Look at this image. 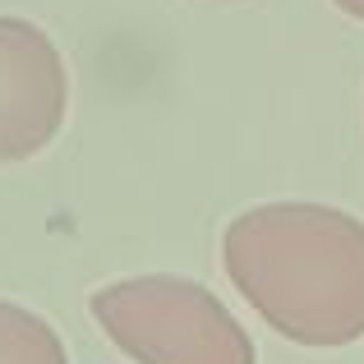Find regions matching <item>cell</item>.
<instances>
[{"label": "cell", "instance_id": "cell-1", "mask_svg": "<svg viewBox=\"0 0 364 364\" xmlns=\"http://www.w3.org/2000/svg\"><path fill=\"white\" fill-rule=\"evenodd\" d=\"M231 286L295 346L364 337V222L328 203H263L222 235Z\"/></svg>", "mask_w": 364, "mask_h": 364}, {"label": "cell", "instance_id": "cell-2", "mask_svg": "<svg viewBox=\"0 0 364 364\" xmlns=\"http://www.w3.org/2000/svg\"><path fill=\"white\" fill-rule=\"evenodd\" d=\"M88 309L139 364H254L240 318L189 277H129L92 291Z\"/></svg>", "mask_w": 364, "mask_h": 364}, {"label": "cell", "instance_id": "cell-3", "mask_svg": "<svg viewBox=\"0 0 364 364\" xmlns=\"http://www.w3.org/2000/svg\"><path fill=\"white\" fill-rule=\"evenodd\" d=\"M70 111L65 55L37 23L0 14V161H28Z\"/></svg>", "mask_w": 364, "mask_h": 364}, {"label": "cell", "instance_id": "cell-4", "mask_svg": "<svg viewBox=\"0 0 364 364\" xmlns=\"http://www.w3.org/2000/svg\"><path fill=\"white\" fill-rule=\"evenodd\" d=\"M0 364H70V355L42 314L0 300Z\"/></svg>", "mask_w": 364, "mask_h": 364}, {"label": "cell", "instance_id": "cell-5", "mask_svg": "<svg viewBox=\"0 0 364 364\" xmlns=\"http://www.w3.org/2000/svg\"><path fill=\"white\" fill-rule=\"evenodd\" d=\"M337 9H346V14H355V18H364V0H332Z\"/></svg>", "mask_w": 364, "mask_h": 364}]
</instances>
